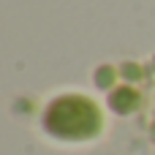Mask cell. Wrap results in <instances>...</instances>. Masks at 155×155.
I'll list each match as a JSON object with an SVG mask.
<instances>
[{"label": "cell", "mask_w": 155, "mask_h": 155, "mask_svg": "<svg viewBox=\"0 0 155 155\" xmlns=\"http://www.w3.org/2000/svg\"><path fill=\"white\" fill-rule=\"evenodd\" d=\"M44 125L52 136L76 142V139H90L101 128V114L93 101L82 95H63L49 104L44 114Z\"/></svg>", "instance_id": "6da1fadb"}]
</instances>
